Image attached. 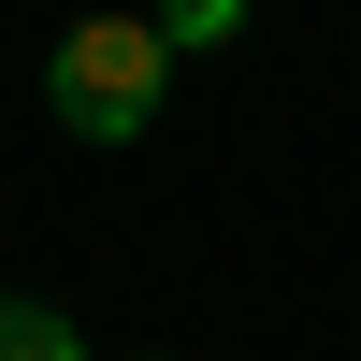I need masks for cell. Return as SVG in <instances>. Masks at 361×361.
<instances>
[{
  "mask_svg": "<svg viewBox=\"0 0 361 361\" xmlns=\"http://www.w3.org/2000/svg\"><path fill=\"white\" fill-rule=\"evenodd\" d=\"M0 361H87V333L58 304H15V289H0Z\"/></svg>",
  "mask_w": 361,
  "mask_h": 361,
  "instance_id": "cell-2",
  "label": "cell"
},
{
  "mask_svg": "<svg viewBox=\"0 0 361 361\" xmlns=\"http://www.w3.org/2000/svg\"><path fill=\"white\" fill-rule=\"evenodd\" d=\"M159 87H173L159 15H73V29H58L44 102H58V130H73V145H130V130H159Z\"/></svg>",
  "mask_w": 361,
  "mask_h": 361,
  "instance_id": "cell-1",
  "label": "cell"
},
{
  "mask_svg": "<svg viewBox=\"0 0 361 361\" xmlns=\"http://www.w3.org/2000/svg\"><path fill=\"white\" fill-rule=\"evenodd\" d=\"M231 29H246V0H159V44H173V58L231 44Z\"/></svg>",
  "mask_w": 361,
  "mask_h": 361,
  "instance_id": "cell-3",
  "label": "cell"
}]
</instances>
